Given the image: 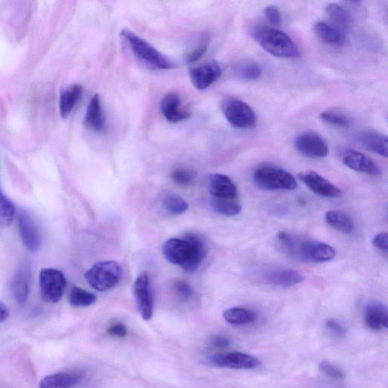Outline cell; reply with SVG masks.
<instances>
[{"label": "cell", "mask_w": 388, "mask_h": 388, "mask_svg": "<svg viewBox=\"0 0 388 388\" xmlns=\"http://www.w3.org/2000/svg\"><path fill=\"white\" fill-rule=\"evenodd\" d=\"M239 76L246 81H254L261 76L262 70L256 62H244L236 69Z\"/></svg>", "instance_id": "d6a6232c"}, {"label": "cell", "mask_w": 388, "mask_h": 388, "mask_svg": "<svg viewBox=\"0 0 388 388\" xmlns=\"http://www.w3.org/2000/svg\"><path fill=\"white\" fill-rule=\"evenodd\" d=\"M69 301L74 307H87L96 303V297L89 291L74 287L70 291Z\"/></svg>", "instance_id": "f546056e"}, {"label": "cell", "mask_w": 388, "mask_h": 388, "mask_svg": "<svg viewBox=\"0 0 388 388\" xmlns=\"http://www.w3.org/2000/svg\"><path fill=\"white\" fill-rule=\"evenodd\" d=\"M210 205L212 210L226 217H234L241 212V205L239 200H225L211 198Z\"/></svg>", "instance_id": "f1b7e54d"}, {"label": "cell", "mask_w": 388, "mask_h": 388, "mask_svg": "<svg viewBox=\"0 0 388 388\" xmlns=\"http://www.w3.org/2000/svg\"><path fill=\"white\" fill-rule=\"evenodd\" d=\"M253 38L266 52L283 59H297L300 52L295 42L285 32L267 26L257 27Z\"/></svg>", "instance_id": "3957f363"}, {"label": "cell", "mask_w": 388, "mask_h": 388, "mask_svg": "<svg viewBox=\"0 0 388 388\" xmlns=\"http://www.w3.org/2000/svg\"><path fill=\"white\" fill-rule=\"evenodd\" d=\"M9 317V311L8 308L0 302V324L4 322Z\"/></svg>", "instance_id": "ee69618b"}, {"label": "cell", "mask_w": 388, "mask_h": 388, "mask_svg": "<svg viewBox=\"0 0 388 388\" xmlns=\"http://www.w3.org/2000/svg\"><path fill=\"white\" fill-rule=\"evenodd\" d=\"M358 141L365 149L385 158L387 157L386 135L373 130L364 131L359 135Z\"/></svg>", "instance_id": "d6986e66"}, {"label": "cell", "mask_w": 388, "mask_h": 388, "mask_svg": "<svg viewBox=\"0 0 388 388\" xmlns=\"http://www.w3.org/2000/svg\"><path fill=\"white\" fill-rule=\"evenodd\" d=\"M365 321L367 326L375 331H380L388 326V309L380 301H371L366 305Z\"/></svg>", "instance_id": "e0dca14e"}, {"label": "cell", "mask_w": 388, "mask_h": 388, "mask_svg": "<svg viewBox=\"0 0 388 388\" xmlns=\"http://www.w3.org/2000/svg\"><path fill=\"white\" fill-rule=\"evenodd\" d=\"M372 244L379 250L387 252L388 250V235L387 233L377 234L372 240Z\"/></svg>", "instance_id": "60d3db41"}, {"label": "cell", "mask_w": 388, "mask_h": 388, "mask_svg": "<svg viewBox=\"0 0 388 388\" xmlns=\"http://www.w3.org/2000/svg\"><path fill=\"white\" fill-rule=\"evenodd\" d=\"M207 48L208 45L207 44H203L198 48L189 52L186 58V62L190 64L196 62L204 55L205 53H206Z\"/></svg>", "instance_id": "ab89813d"}, {"label": "cell", "mask_w": 388, "mask_h": 388, "mask_svg": "<svg viewBox=\"0 0 388 388\" xmlns=\"http://www.w3.org/2000/svg\"><path fill=\"white\" fill-rule=\"evenodd\" d=\"M84 124L92 131L100 132L105 127V118L98 94L93 96L86 113Z\"/></svg>", "instance_id": "ffe728a7"}, {"label": "cell", "mask_w": 388, "mask_h": 388, "mask_svg": "<svg viewBox=\"0 0 388 388\" xmlns=\"http://www.w3.org/2000/svg\"><path fill=\"white\" fill-rule=\"evenodd\" d=\"M189 74L194 87L199 91H203L219 80L222 70L217 62L212 61L191 68Z\"/></svg>", "instance_id": "5bb4252c"}, {"label": "cell", "mask_w": 388, "mask_h": 388, "mask_svg": "<svg viewBox=\"0 0 388 388\" xmlns=\"http://www.w3.org/2000/svg\"><path fill=\"white\" fill-rule=\"evenodd\" d=\"M164 209L172 215H181L189 208L188 203L176 194H169L163 201Z\"/></svg>", "instance_id": "1f68e13d"}, {"label": "cell", "mask_w": 388, "mask_h": 388, "mask_svg": "<svg viewBox=\"0 0 388 388\" xmlns=\"http://www.w3.org/2000/svg\"><path fill=\"white\" fill-rule=\"evenodd\" d=\"M323 122L338 127H348L350 125V118L341 113L333 111L323 112L319 115Z\"/></svg>", "instance_id": "836d02e7"}, {"label": "cell", "mask_w": 388, "mask_h": 388, "mask_svg": "<svg viewBox=\"0 0 388 388\" xmlns=\"http://www.w3.org/2000/svg\"><path fill=\"white\" fill-rule=\"evenodd\" d=\"M108 332H109L111 336L124 338L127 335V329L123 324H115L112 326L109 330H108Z\"/></svg>", "instance_id": "b9f144b4"}, {"label": "cell", "mask_w": 388, "mask_h": 388, "mask_svg": "<svg viewBox=\"0 0 388 388\" xmlns=\"http://www.w3.org/2000/svg\"><path fill=\"white\" fill-rule=\"evenodd\" d=\"M134 295L142 319L149 321L154 316V298L149 278L147 273L139 275L134 285Z\"/></svg>", "instance_id": "7c38bea8"}, {"label": "cell", "mask_w": 388, "mask_h": 388, "mask_svg": "<svg viewBox=\"0 0 388 388\" xmlns=\"http://www.w3.org/2000/svg\"><path fill=\"white\" fill-rule=\"evenodd\" d=\"M18 227L21 240L27 249L38 253L41 249L42 238L38 225L31 215L20 210L17 215Z\"/></svg>", "instance_id": "9c48e42d"}, {"label": "cell", "mask_w": 388, "mask_h": 388, "mask_svg": "<svg viewBox=\"0 0 388 388\" xmlns=\"http://www.w3.org/2000/svg\"><path fill=\"white\" fill-rule=\"evenodd\" d=\"M166 260L187 273L198 270L207 254V246L200 236L190 234L182 239H170L163 246Z\"/></svg>", "instance_id": "6da1fadb"}, {"label": "cell", "mask_w": 388, "mask_h": 388, "mask_svg": "<svg viewBox=\"0 0 388 388\" xmlns=\"http://www.w3.org/2000/svg\"><path fill=\"white\" fill-rule=\"evenodd\" d=\"M181 99L176 93L166 94L161 101V111L171 123H178L188 120L190 113L181 108Z\"/></svg>", "instance_id": "ac0fdd59"}, {"label": "cell", "mask_w": 388, "mask_h": 388, "mask_svg": "<svg viewBox=\"0 0 388 388\" xmlns=\"http://www.w3.org/2000/svg\"><path fill=\"white\" fill-rule=\"evenodd\" d=\"M83 89L81 85L74 84L64 90L60 96L59 111L62 118H67L79 101Z\"/></svg>", "instance_id": "cb8c5ba5"}, {"label": "cell", "mask_w": 388, "mask_h": 388, "mask_svg": "<svg viewBox=\"0 0 388 388\" xmlns=\"http://www.w3.org/2000/svg\"><path fill=\"white\" fill-rule=\"evenodd\" d=\"M326 11L333 26L343 34V32L349 28L350 23V18L346 9L337 4H330L326 6Z\"/></svg>", "instance_id": "83f0119b"}, {"label": "cell", "mask_w": 388, "mask_h": 388, "mask_svg": "<svg viewBox=\"0 0 388 388\" xmlns=\"http://www.w3.org/2000/svg\"><path fill=\"white\" fill-rule=\"evenodd\" d=\"M173 290L176 294L182 299H188L193 295V289L184 280H177L173 283Z\"/></svg>", "instance_id": "74e56055"}, {"label": "cell", "mask_w": 388, "mask_h": 388, "mask_svg": "<svg viewBox=\"0 0 388 388\" xmlns=\"http://www.w3.org/2000/svg\"><path fill=\"white\" fill-rule=\"evenodd\" d=\"M340 158L345 166L355 171L374 176L382 174L380 166L360 151L343 148L340 150Z\"/></svg>", "instance_id": "30bf717a"}, {"label": "cell", "mask_w": 388, "mask_h": 388, "mask_svg": "<svg viewBox=\"0 0 388 388\" xmlns=\"http://www.w3.org/2000/svg\"><path fill=\"white\" fill-rule=\"evenodd\" d=\"M230 342L223 336H215L212 340V346L218 348H227Z\"/></svg>", "instance_id": "7bdbcfd3"}, {"label": "cell", "mask_w": 388, "mask_h": 388, "mask_svg": "<svg viewBox=\"0 0 388 388\" xmlns=\"http://www.w3.org/2000/svg\"><path fill=\"white\" fill-rule=\"evenodd\" d=\"M298 178L310 190L319 196L327 198H338L341 196V190L317 172H301Z\"/></svg>", "instance_id": "9a60e30c"}, {"label": "cell", "mask_w": 388, "mask_h": 388, "mask_svg": "<svg viewBox=\"0 0 388 388\" xmlns=\"http://www.w3.org/2000/svg\"><path fill=\"white\" fill-rule=\"evenodd\" d=\"M122 276V268L115 261H103L93 265L85 273L88 283L95 290L105 291L117 285Z\"/></svg>", "instance_id": "8992f818"}, {"label": "cell", "mask_w": 388, "mask_h": 388, "mask_svg": "<svg viewBox=\"0 0 388 388\" xmlns=\"http://www.w3.org/2000/svg\"><path fill=\"white\" fill-rule=\"evenodd\" d=\"M326 329L333 336L341 338L344 336L345 330L340 323L335 319H329L326 323Z\"/></svg>", "instance_id": "f35d334b"}, {"label": "cell", "mask_w": 388, "mask_h": 388, "mask_svg": "<svg viewBox=\"0 0 388 388\" xmlns=\"http://www.w3.org/2000/svg\"><path fill=\"white\" fill-rule=\"evenodd\" d=\"M222 109L226 120L236 128H250L256 123V115L252 108L239 99H225Z\"/></svg>", "instance_id": "ba28073f"}, {"label": "cell", "mask_w": 388, "mask_h": 388, "mask_svg": "<svg viewBox=\"0 0 388 388\" xmlns=\"http://www.w3.org/2000/svg\"><path fill=\"white\" fill-rule=\"evenodd\" d=\"M210 359L219 367L232 370H254L261 365V361L253 355L241 352L215 354L211 355Z\"/></svg>", "instance_id": "4fadbf2b"}, {"label": "cell", "mask_w": 388, "mask_h": 388, "mask_svg": "<svg viewBox=\"0 0 388 388\" xmlns=\"http://www.w3.org/2000/svg\"><path fill=\"white\" fill-rule=\"evenodd\" d=\"M209 190L211 198L225 200H239V192L233 181L227 176L212 174L209 176Z\"/></svg>", "instance_id": "2e32d148"}, {"label": "cell", "mask_w": 388, "mask_h": 388, "mask_svg": "<svg viewBox=\"0 0 388 388\" xmlns=\"http://www.w3.org/2000/svg\"><path fill=\"white\" fill-rule=\"evenodd\" d=\"M223 317L226 321L234 326L249 325L257 319L254 311L242 307H233L225 310Z\"/></svg>", "instance_id": "484cf974"}, {"label": "cell", "mask_w": 388, "mask_h": 388, "mask_svg": "<svg viewBox=\"0 0 388 388\" xmlns=\"http://www.w3.org/2000/svg\"><path fill=\"white\" fill-rule=\"evenodd\" d=\"M16 214L14 205L0 190V229H5L12 224Z\"/></svg>", "instance_id": "4dcf8cb0"}, {"label": "cell", "mask_w": 388, "mask_h": 388, "mask_svg": "<svg viewBox=\"0 0 388 388\" xmlns=\"http://www.w3.org/2000/svg\"><path fill=\"white\" fill-rule=\"evenodd\" d=\"M12 292L18 304L26 303L30 294V274L25 268L21 269L14 276Z\"/></svg>", "instance_id": "d4e9b609"}, {"label": "cell", "mask_w": 388, "mask_h": 388, "mask_svg": "<svg viewBox=\"0 0 388 388\" xmlns=\"http://www.w3.org/2000/svg\"><path fill=\"white\" fill-rule=\"evenodd\" d=\"M326 221L331 227L344 234H350L354 230V223L348 215L341 211H329Z\"/></svg>", "instance_id": "4316f807"}, {"label": "cell", "mask_w": 388, "mask_h": 388, "mask_svg": "<svg viewBox=\"0 0 388 388\" xmlns=\"http://www.w3.org/2000/svg\"><path fill=\"white\" fill-rule=\"evenodd\" d=\"M81 378L79 375L59 372L52 374L45 377L40 382V388H72L80 382Z\"/></svg>", "instance_id": "7402d4cb"}, {"label": "cell", "mask_w": 388, "mask_h": 388, "mask_svg": "<svg viewBox=\"0 0 388 388\" xmlns=\"http://www.w3.org/2000/svg\"><path fill=\"white\" fill-rule=\"evenodd\" d=\"M295 147L298 153L309 158H325L329 153L325 139L312 132L299 135L295 139Z\"/></svg>", "instance_id": "8fae6325"}, {"label": "cell", "mask_w": 388, "mask_h": 388, "mask_svg": "<svg viewBox=\"0 0 388 388\" xmlns=\"http://www.w3.org/2000/svg\"><path fill=\"white\" fill-rule=\"evenodd\" d=\"M265 278L268 283L284 288L296 286L304 281V276L292 269L273 271L267 273Z\"/></svg>", "instance_id": "44dd1931"}, {"label": "cell", "mask_w": 388, "mask_h": 388, "mask_svg": "<svg viewBox=\"0 0 388 388\" xmlns=\"http://www.w3.org/2000/svg\"><path fill=\"white\" fill-rule=\"evenodd\" d=\"M264 15L268 23L275 27L281 26L283 17L279 9L275 6H268L264 9Z\"/></svg>", "instance_id": "8d00e7d4"}, {"label": "cell", "mask_w": 388, "mask_h": 388, "mask_svg": "<svg viewBox=\"0 0 388 388\" xmlns=\"http://www.w3.org/2000/svg\"><path fill=\"white\" fill-rule=\"evenodd\" d=\"M171 178L178 186L187 187L192 184L194 180V174L190 170L177 169L171 172Z\"/></svg>", "instance_id": "e575fe53"}, {"label": "cell", "mask_w": 388, "mask_h": 388, "mask_svg": "<svg viewBox=\"0 0 388 388\" xmlns=\"http://www.w3.org/2000/svg\"><path fill=\"white\" fill-rule=\"evenodd\" d=\"M255 184L265 190H294L296 178L287 171L273 166H261L253 173Z\"/></svg>", "instance_id": "5b68a950"}, {"label": "cell", "mask_w": 388, "mask_h": 388, "mask_svg": "<svg viewBox=\"0 0 388 388\" xmlns=\"http://www.w3.org/2000/svg\"><path fill=\"white\" fill-rule=\"evenodd\" d=\"M120 35L135 57L149 68L159 70L174 68V64L167 57L131 30L123 29Z\"/></svg>", "instance_id": "277c9868"}, {"label": "cell", "mask_w": 388, "mask_h": 388, "mask_svg": "<svg viewBox=\"0 0 388 388\" xmlns=\"http://www.w3.org/2000/svg\"><path fill=\"white\" fill-rule=\"evenodd\" d=\"M277 240L284 253L301 262L326 263L336 256V251L331 246L303 236L280 232Z\"/></svg>", "instance_id": "7a4b0ae2"}, {"label": "cell", "mask_w": 388, "mask_h": 388, "mask_svg": "<svg viewBox=\"0 0 388 388\" xmlns=\"http://www.w3.org/2000/svg\"><path fill=\"white\" fill-rule=\"evenodd\" d=\"M67 285L64 274L58 269L47 268L40 273V289L42 300L57 304L62 299Z\"/></svg>", "instance_id": "52a82bcc"}, {"label": "cell", "mask_w": 388, "mask_h": 388, "mask_svg": "<svg viewBox=\"0 0 388 388\" xmlns=\"http://www.w3.org/2000/svg\"><path fill=\"white\" fill-rule=\"evenodd\" d=\"M319 370L333 380H342L345 377L343 372L337 365L329 362H321L319 364Z\"/></svg>", "instance_id": "d590c367"}, {"label": "cell", "mask_w": 388, "mask_h": 388, "mask_svg": "<svg viewBox=\"0 0 388 388\" xmlns=\"http://www.w3.org/2000/svg\"><path fill=\"white\" fill-rule=\"evenodd\" d=\"M317 38L325 44L331 47H341L343 45V35L340 30L325 21H319L314 25Z\"/></svg>", "instance_id": "603a6c76"}]
</instances>
